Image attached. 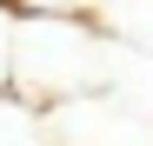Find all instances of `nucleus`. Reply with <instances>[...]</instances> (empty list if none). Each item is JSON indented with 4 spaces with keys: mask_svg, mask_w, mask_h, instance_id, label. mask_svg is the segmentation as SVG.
Returning a JSON list of instances; mask_svg holds the SVG:
<instances>
[{
    "mask_svg": "<svg viewBox=\"0 0 153 146\" xmlns=\"http://www.w3.org/2000/svg\"><path fill=\"white\" fill-rule=\"evenodd\" d=\"M13 27H20V13L0 7V93H13Z\"/></svg>",
    "mask_w": 153,
    "mask_h": 146,
    "instance_id": "5",
    "label": "nucleus"
},
{
    "mask_svg": "<svg viewBox=\"0 0 153 146\" xmlns=\"http://www.w3.org/2000/svg\"><path fill=\"white\" fill-rule=\"evenodd\" d=\"M87 20L100 33H113L126 53H146L153 60V0H93Z\"/></svg>",
    "mask_w": 153,
    "mask_h": 146,
    "instance_id": "2",
    "label": "nucleus"
},
{
    "mask_svg": "<svg viewBox=\"0 0 153 146\" xmlns=\"http://www.w3.org/2000/svg\"><path fill=\"white\" fill-rule=\"evenodd\" d=\"M0 7H7V13H20V20H27V13H87V7H93V0H0Z\"/></svg>",
    "mask_w": 153,
    "mask_h": 146,
    "instance_id": "4",
    "label": "nucleus"
},
{
    "mask_svg": "<svg viewBox=\"0 0 153 146\" xmlns=\"http://www.w3.org/2000/svg\"><path fill=\"white\" fill-rule=\"evenodd\" d=\"M126 66V46L100 33L87 13H27L13 27V93L33 106H67L107 93Z\"/></svg>",
    "mask_w": 153,
    "mask_h": 146,
    "instance_id": "1",
    "label": "nucleus"
},
{
    "mask_svg": "<svg viewBox=\"0 0 153 146\" xmlns=\"http://www.w3.org/2000/svg\"><path fill=\"white\" fill-rule=\"evenodd\" d=\"M0 146H53L47 106L20 100V93H0Z\"/></svg>",
    "mask_w": 153,
    "mask_h": 146,
    "instance_id": "3",
    "label": "nucleus"
}]
</instances>
